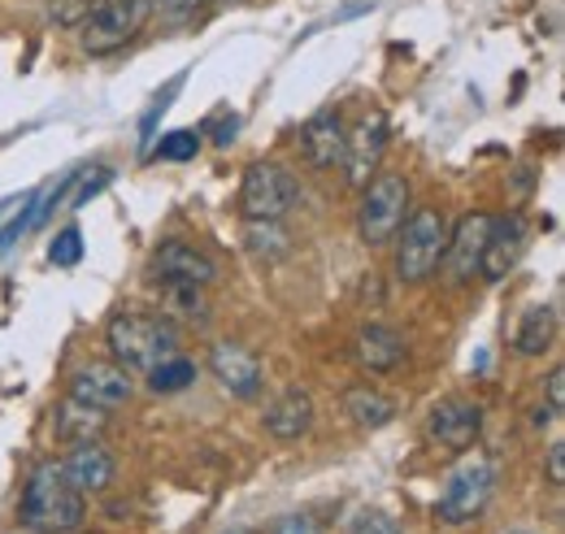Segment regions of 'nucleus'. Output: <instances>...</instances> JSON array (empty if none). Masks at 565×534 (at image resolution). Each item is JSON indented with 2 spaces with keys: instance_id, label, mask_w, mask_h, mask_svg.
<instances>
[{
  "instance_id": "1",
  "label": "nucleus",
  "mask_w": 565,
  "mask_h": 534,
  "mask_svg": "<svg viewBox=\"0 0 565 534\" xmlns=\"http://www.w3.org/2000/svg\"><path fill=\"white\" fill-rule=\"evenodd\" d=\"M18 517L35 534H74L87 522V495H78L66 482L62 461H40L22 487Z\"/></svg>"
},
{
  "instance_id": "2",
  "label": "nucleus",
  "mask_w": 565,
  "mask_h": 534,
  "mask_svg": "<svg viewBox=\"0 0 565 534\" xmlns=\"http://www.w3.org/2000/svg\"><path fill=\"white\" fill-rule=\"evenodd\" d=\"M105 348H109V356H114L127 374H148L152 365H161L166 356L179 352V331H174L166 318L122 309V313H114L109 327H105Z\"/></svg>"
},
{
  "instance_id": "3",
  "label": "nucleus",
  "mask_w": 565,
  "mask_h": 534,
  "mask_svg": "<svg viewBox=\"0 0 565 534\" xmlns=\"http://www.w3.org/2000/svg\"><path fill=\"white\" fill-rule=\"evenodd\" d=\"M392 244H396V257H392L396 278L401 282H426L439 269V257L448 248V217H444V209H435V204L409 209Z\"/></svg>"
},
{
  "instance_id": "4",
  "label": "nucleus",
  "mask_w": 565,
  "mask_h": 534,
  "mask_svg": "<svg viewBox=\"0 0 565 534\" xmlns=\"http://www.w3.org/2000/svg\"><path fill=\"white\" fill-rule=\"evenodd\" d=\"M409 213V179L396 170H379L365 188H361V204H356V235L370 248H387L401 231Z\"/></svg>"
},
{
  "instance_id": "5",
  "label": "nucleus",
  "mask_w": 565,
  "mask_h": 534,
  "mask_svg": "<svg viewBox=\"0 0 565 534\" xmlns=\"http://www.w3.org/2000/svg\"><path fill=\"white\" fill-rule=\"evenodd\" d=\"M152 13V0H100L83 22H78V49L87 57H109L127 49L143 31Z\"/></svg>"
},
{
  "instance_id": "6",
  "label": "nucleus",
  "mask_w": 565,
  "mask_h": 534,
  "mask_svg": "<svg viewBox=\"0 0 565 534\" xmlns=\"http://www.w3.org/2000/svg\"><path fill=\"white\" fill-rule=\"evenodd\" d=\"M300 201L296 174L279 161H253L239 183V213L244 222H282Z\"/></svg>"
},
{
  "instance_id": "7",
  "label": "nucleus",
  "mask_w": 565,
  "mask_h": 534,
  "mask_svg": "<svg viewBox=\"0 0 565 534\" xmlns=\"http://www.w3.org/2000/svg\"><path fill=\"white\" fill-rule=\"evenodd\" d=\"M492 491H495L492 461H488V457H466L461 466L444 478V491H439V500H435V517H439L444 526H466V522H475V517L488 509Z\"/></svg>"
},
{
  "instance_id": "8",
  "label": "nucleus",
  "mask_w": 565,
  "mask_h": 534,
  "mask_svg": "<svg viewBox=\"0 0 565 534\" xmlns=\"http://www.w3.org/2000/svg\"><path fill=\"white\" fill-rule=\"evenodd\" d=\"M387 139H392V127H387V114L383 109H365L349 127V139H344V183L349 188H365L379 165H383V152H387Z\"/></svg>"
},
{
  "instance_id": "9",
  "label": "nucleus",
  "mask_w": 565,
  "mask_h": 534,
  "mask_svg": "<svg viewBox=\"0 0 565 534\" xmlns=\"http://www.w3.org/2000/svg\"><path fill=\"white\" fill-rule=\"evenodd\" d=\"M66 396L92 404L100 413H114V408L136 400V383L118 361H83L66 378Z\"/></svg>"
},
{
  "instance_id": "10",
  "label": "nucleus",
  "mask_w": 565,
  "mask_h": 534,
  "mask_svg": "<svg viewBox=\"0 0 565 534\" xmlns=\"http://www.w3.org/2000/svg\"><path fill=\"white\" fill-rule=\"evenodd\" d=\"M426 435L448 452H470L483 435V408L466 396H444L426 413Z\"/></svg>"
},
{
  "instance_id": "11",
  "label": "nucleus",
  "mask_w": 565,
  "mask_h": 534,
  "mask_svg": "<svg viewBox=\"0 0 565 534\" xmlns=\"http://www.w3.org/2000/svg\"><path fill=\"white\" fill-rule=\"evenodd\" d=\"M210 374L231 400H257V396L266 392V370H262V361H257L244 343H231V339H222V343L210 348Z\"/></svg>"
},
{
  "instance_id": "12",
  "label": "nucleus",
  "mask_w": 565,
  "mask_h": 534,
  "mask_svg": "<svg viewBox=\"0 0 565 534\" xmlns=\"http://www.w3.org/2000/svg\"><path fill=\"white\" fill-rule=\"evenodd\" d=\"M152 278L157 282H188V287H213L217 282V261L192 239H161L152 248Z\"/></svg>"
},
{
  "instance_id": "13",
  "label": "nucleus",
  "mask_w": 565,
  "mask_h": 534,
  "mask_svg": "<svg viewBox=\"0 0 565 534\" xmlns=\"http://www.w3.org/2000/svg\"><path fill=\"white\" fill-rule=\"evenodd\" d=\"M488 231H492V213H466L457 226H448V248H444L439 266H444V278L452 287H466L479 274V257H483Z\"/></svg>"
},
{
  "instance_id": "14",
  "label": "nucleus",
  "mask_w": 565,
  "mask_h": 534,
  "mask_svg": "<svg viewBox=\"0 0 565 534\" xmlns=\"http://www.w3.org/2000/svg\"><path fill=\"white\" fill-rule=\"evenodd\" d=\"M526 253V222L522 213H504V217H492V231H488V244H483V257H479V278L488 282H500L509 278L518 261Z\"/></svg>"
},
{
  "instance_id": "15",
  "label": "nucleus",
  "mask_w": 565,
  "mask_h": 534,
  "mask_svg": "<svg viewBox=\"0 0 565 534\" xmlns=\"http://www.w3.org/2000/svg\"><path fill=\"white\" fill-rule=\"evenodd\" d=\"M62 473H66V482H71L78 495H100V491L114 487L118 461H114V452H109L100 439H92V444H71V452H66V461H62Z\"/></svg>"
},
{
  "instance_id": "16",
  "label": "nucleus",
  "mask_w": 565,
  "mask_h": 534,
  "mask_svg": "<svg viewBox=\"0 0 565 534\" xmlns=\"http://www.w3.org/2000/svg\"><path fill=\"white\" fill-rule=\"evenodd\" d=\"M313 417H318L313 396H309L305 387H287V392H279L275 400L266 404L262 430H266L270 439H279V444H296V439H305V435L313 430Z\"/></svg>"
},
{
  "instance_id": "17",
  "label": "nucleus",
  "mask_w": 565,
  "mask_h": 534,
  "mask_svg": "<svg viewBox=\"0 0 565 534\" xmlns=\"http://www.w3.org/2000/svg\"><path fill=\"white\" fill-rule=\"evenodd\" d=\"M344 139H349V122L340 109H322L305 122L300 131V152L313 170H335L344 161Z\"/></svg>"
},
{
  "instance_id": "18",
  "label": "nucleus",
  "mask_w": 565,
  "mask_h": 534,
  "mask_svg": "<svg viewBox=\"0 0 565 534\" xmlns=\"http://www.w3.org/2000/svg\"><path fill=\"white\" fill-rule=\"evenodd\" d=\"M405 352H409V348H405V334L396 331V327L365 322V327L353 334V361L365 374H392V370H401Z\"/></svg>"
},
{
  "instance_id": "19",
  "label": "nucleus",
  "mask_w": 565,
  "mask_h": 534,
  "mask_svg": "<svg viewBox=\"0 0 565 534\" xmlns=\"http://www.w3.org/2000/svg\"><path fill=\"white\" fill-rule=\"evenodd\" d=\"M344 417L353 421L356 430H383V426H392L401 417V404H396V396L379 392L374 383H356V387L344 392Z\"/></svg>"
},
{
  "instance_id": "20",
  "label": "nucleus",
  "mask_w": 565,
  "mask_h": 534,
  "mask_svg": "<svg viewBox=\"0 0 565 534\" xmlns=\"http://www.w3.org/2000/svg\"><path fill=\"white\" fill-rule=\"evenodd\" d=\"M105 430H109V417H105L100 408H92V404L66 396V404L53 408V435L66 439V444H92V439H100Z\"/></svg>"
},
{
  "instance_id": "21",
  "label": "nucleus",
  "mask_w": 565,
  "mask_h": 534,
  "mask_svg": "<svg viewBox=\"0 0 565 534\" xmlns=\"http://www.w3.org/2000/svg\"><path fill=\"white\" fill-rule=\"evenodd\" d=\"M553 334H557V313L548 305H531L518 322L513 348H518V356H544L553 348Z\"/></svg>"
},
{
  "instance_id": "22",
  "label": "nucleus",
  "mask_w": 565,
  "mask_h": 534,
  "mask_svg": "<svg viewBox=\"0 0 565 534\" xmlns=\"http://www.w3.org/2000/svg\"><path fill=\"white\" fill-rule=\"evenodd\" d=\"M143 378H148V392L152 396H179V392H188L196 383V361H188V356L174 352L161 365H152Z\"/></svg>"
},
{
  "instance_id": "23",
  "label": "nucleus",
  "mask_w": 565,
  "mask_h": 534,
  "mask_svg": "<svg viewBox=\"0 0 565 534\" xmlns=\"http://www.w3.org/2000/svg\"><path fill=\"white\" fill-rule=\"evenodd\" d=\"M244 244L257 261H279L291 253V235L282 222H244Z\"/></svg>"
},
{
  "instance_id": "24",
  "label": "nucleus",
  "mask_w": 565,
  "mask_h": 534,
  "mask_svg": "<svg viewBox=\"0 0 565 534\" xmlns=\"http://www.w3.org/2000/svg\"><path fill=\"white\" fill-rule=\"evenodd\" d=\"M166 287V305H170V313H179V318H188V322H196V327H205L210 322V305H205V287H188V282H161Z\"/></svg>"
},
{
  "instance_id": "25",
  "label": "nucleus",
  "mask_w": 565,
  "mask_h": 534,
  "mask_svg": "<svg viewBox=\"0 0 565 534\" xmlns=\"http://www.w3.org/2000/svg\"><path fill=\"white\" fill-rule=\"evenodd\" d=\"M196 152H201V135L170 131V135H161V143L152 148V161H192Z\"/></svg>"
},
{
  "instance_id": "26",
  "label": "nucleus",
  "mask_w": 565,
  "mask_h": 534,
  "mask_svg": "<svg viewBox=\"0 0 565 534\" xmlns=\"http://www.w3.org/2000/svg\"><path fill=\"white\" fill-rule=\"evenodd\" d=\"M349 534H401V522L383 509H361L349 522Z\"/></svg>"
},
{
  "instance_id": "27",
  "label": "nucleus",
  "mask_w": 565,
  "mask_h": 534,
  "mask_svg": "<svg viewBox=\"0 0 565 534\" xmlns=\"http://www.w3.org/2000/svg\"><path fill=\"white\" fill-rule=\"evenodd\" d=\"M78 257H83V231H78V226H66V231L53 239L49 261H53V266H78Z\"/></svg>"
},
{
  "instance_id": "28",
  "label": "nucleus",
  "mask_w": 565,
  "mask_h": 534,
  "mask_svg": "<svg viewBox=\"0 0 565 534\" xmlns=\"http://www.w3.org/2000/svg\"><path fill=\"white\" fill-rule=\"evenodd\" d=\"M270 534H327V526H322L313 513H287V517L275 522Z\"/></svg>"
},
{
  "instance_id": "29",
  "label": "nucleus",
  "mask_w": 565,
  "mask_h": 534,
  "mask_svg": "<svg viewBox=\"0 0 565 534\" xmlns=\"http://www.w3.org/2000/svg\"><path fill=\"white\" fill-rule=\"evenodd\" d=\"M96 4H100V0H57V9H53V13H57V22H62V26H78Z\"/></svg>"
},
{
  "instance_id": "30",
  "label": "nucleus",
  "mask_w": 565,
  "mask_h": 534,
  "mask_svg": "<svg viewBox=\"0 0 565 534\" xmlns=\"http://www.w3.org/2000/svg\"><path fill=\"white\" fill-rule=\"evenodd\" d=\"M544 396H548V408H553V413H562V408H565V370H562V365H553V370H548Z\"/></svg>"
},
{
  "instance_id": "31",
  "label": "nucleus",
  "mask_w": 565,
  "mask_h": 534,
  "mask_svg": "<svg viewBox=\"0 0 565 534\" xmlns=\"http://www.w3.org/2000/svg\"><path fill=\"white\" fill-rule=\"evenodd\" d=\"M548 487H565V444L562 439L548 448Z\"/></svg>"
},
{
  "instance_id": "32",
  "label": "nucleus",
  "mask_w": 565,
  "mask_h": 534,
  "mask_svg": "<svg viewBox=\"0 0 565 534\" xmlns=\"http://www.w3.org/2000/svg\"><path fill=\"white\" fill-rule=\"evenodd\" d=\"M109 179H114V170H105V165H100V170H96V179H87V183H83V192H78V196H74V204H71V209H83V204L92 201V196H96V192H100V188H105V183H109Z\"/></svg>"
},
{
  "instance_id": "33",
  "label": "nucleus",
  "mask_w": 565,
  "mask_h": 534,
  "mask_svg": "<svg viewBox=\"0 0 565 534\" xmlns=\"http://www.w3.org/2000/svg\"><path fill=\"white\" fill-rule=\"evenodd\" d=\"M161 4H166V9L174 13V18H188V13H196V9H205L210 0H161Z\"/></svg>"
},
{
  "instance_id": "34",
  "label": "nucleus",
  "mask_w": 565,
  "mask_h": 534,
  "mask_svg": "<svg viewBox=\"0 0 565 534\" xmlns=\"http://www.w3.org/2000/svg\"><path fill=\"white\" fill-rule=\"evenodd\" d=\"M509 534H535V531H509Z\"/></svg>"
},
{
  "instance_id": "35",
  "label": "nucleus",
  "mask_w": 565,
  "mask_h": 534,
  "mask_svg": "<svg viewBox=\"0 0 565 534\" xmlns=\"http://www.w3.org/2000/svg\"><path fill=\"white\" fill-rule=\"evenodd\" d=\"M74 534H83V531H74Z\"/></svg>"
}]
</instances>
